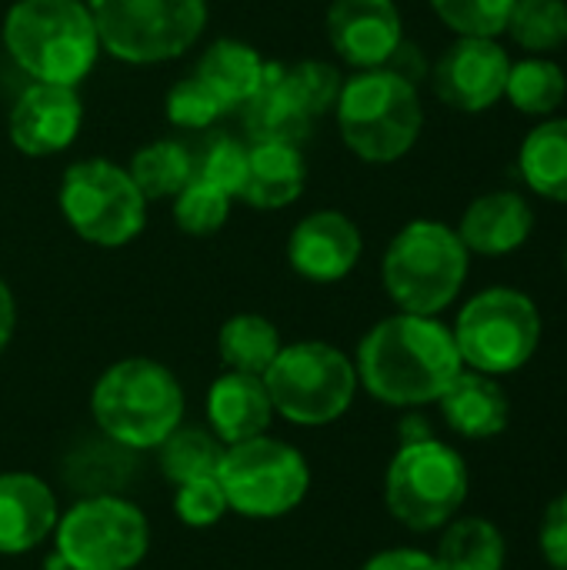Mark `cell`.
<instances>
[{
	"mask_svg": "<svg viewBox=\"0 0 567 570\" xmlns=\"http://www.w3.org/2000/svg\"><path fill=\"white\" fill-rule=\"evenodd\" d=\"M358 384L388 407L438 404L465 371L454 334L424 314H391L378 321L358 347Z\"/></svg>",
	"mask_w": 567,
	"mask_h": 570,
	"instance_id": "6da1fadb",
	"label": "cell"
},
{
	"mask_svg": "<svg viewBox=\"0 0 567 570\" xmlns=\"http://www.w3.org/2000/svg\"><path fill=\"white\" fill-rule=\"evenodd\" d=\"M3 47L33 80L77 87L100 53V37L84 0H17L3 17Z\"/></svg>",
	"mask_w": 567,
	"mask_h": 570,
	"instance_id": "7a4b0ae2",
	"label": "cell"
},
{
	"mask_svg": "<svg viewBox=\"0 0 567 570\" xmlns=\"http://www.w3.org/2000/svg\"><path fill=\"white\" fill-rule=\"evenodd\" d=\"M97 431L127 451H157L160 441L184 424L180 381L150 357L110 364L90 394Z\"/></svg>",
	"mask_w": 567,
	"mask_h": 570,
	"instance_id": "3957f363",
	"label": "cell"
},
{
	"mask_svg": "<svg viewBox=\"0 0 567 570\" xmlns=\"http://www.w3.org/2000/svg\"><path fill=\"white\" fill-rule=\"evenodd\" d=\"M341 140L364 164H394L421 137L424 107L418 83L388 67L361 70L344 80L334 104Z\"/></svg>",
	"mask_w": 567,
	"mask_h": 570,
	"instance_id": "277c9868",
	"label": "cell"
},
{
	"mask_svg": "<svg viewBox=\"0 0 567 570\" xmlns=\"http://www.w3.org/2000/svg\"><path fill=\"white\" fill-rule=\"evenodd\" d=\"M468 264L471 254L454 227L441 220H411L391 237L381 261V281L398 311L438 317L458 301Z\"/></svg>",
	"mask_w": 567,
	"mask_h": 570,
	"instance_id": "5b68a950",
	"label": "cell"
},
{
	"mask_svg": "<svg viewBox=\"0 0 567 570\" xmlns=\"http://www.w3.org/2000/svg\"><path fill=\"white\" fill-rule=\"evenodd\" d=\"M468 491L471 474L465 458L431 434L404 441L384 474V504L391 518L418 534L441 531L454 521Z\"/></svg>",
	"mask_w": 567,
	"mask_h": 570,
	"instance_id": "8992f818",
	"label": "cell"
},
{
	"mask_svg": "<svg viewBox=\"0 0 567 570\" xmlns=\"http://www.w3.org/2000/svg\"><path fill=\"white\" fill-rule=\"evenodd\" d=\"M274 414L297 428H324L341 421L358 397L354 361L324 341H297L281 347L264 371Z\"/></svg>",
	"mask_w": 567,
	"mask_h": 570,
	"instance_id": "52a82bcc",
	"label": "cell"
},
{
	"mask_svg": "<svg viewBox=\"0 0 567 570\" xmlns=\"http://www.w3.org/2000/svg\"><path fill=\"white\" fill-rule=\"evenodd\" d=\"M451 334L468 371L505 377L531 364L541 347L545 321L531 294L518 287H485L458 311Z\"/></svg>",
	"mask_w": 567,
	"mask_h": 570,
	"instance_id": "ba28073f",
	"label": "cell"
},
{
	"mask_svg": "<svg viewBox=\"0 0 567 570\" xmlns=\"http://www.w3.org/2000/svg\"><path fill=\"white\" fill-rule=\"evenodd\" d=\"M100 47L124 63H164L190 50L207 23V0H90Z\"/></svg>",
	"mask_w": 567,
	"mask_h": 570,
	"instance_id": "9c48e42d",
	"label": "cell"
},
{
	"mask_svg": "<svg viewBox=\"0 0 567 570\" xmlns=\"http://www.w3.org/2000/svg\"><path fill=\"white\" fill-rule=\"evenodd\" d=\"M217 481L227 508L254 521L291 514L311 491V468L304 454L271 434L224 448Z\"/></svg>",
	"mask_w": 567,
	"mask_h": 570,
	"instance_id": "30bf717a",
	"label": "cell"
},
{
	"mask_svg": "<svg viewBox=\"0 0 567 570\" xmlns=\"http://www.w3.org/2000/svg\"><path fill=\"white\" fill-rule=\"evenodd\" d=\"M57 561L63 570H134L150 551V524L120 494L80 498L57 521Z\"/></svg>",
	"mask_w": 567,
	"mask_h": 570,
	"instance_id": "8fae6325",
	"label": "cell"
},
{
	"mask_svg": "<svg viewBox=\"0 0 567 570\" xmlns=\"http://www.w3.org/2000/svg\"><path fill=\"white\" fill-rule=\"evenodd\" d=\"M60 210L77 237L97 247L130 244L147 220V200L127 167L104 157L67 167L60 180Z\"/></svg>",
	"mask_w": 567,
	"mask_h": 570,
	"instance_id": "7c38bea8",
	"label": "cell"
},
{
	"mask_svg": "<svg viewBox=\"0 0 567 570\" xmlns=\"http://www.w3.org/2000/svg\"><path fill=\"white\" fill-rule=\"evenodd\" d=\"M511 53L498 37H458L431 67L438 100L461 114H485L505 97Z\"/></svg>",
	"mask_w": 567,
	"mask_h": 570,
	"instance_id": "4fadbf2b",
	"label": "cell"
},
{
	"mask_svg": "<svg viewBox=\"0 0 567 570\" xmlns=\"http://www.w3.org/2000/svg\"><path fill=\"white\" fill-rule=\"evenodd\" d=\"M328 40L358 70L384 67L404 40V20L394 0H331Z\"/></svg>",
	"mask_w": 567,
	"mask_h": 570,
	"instance_id": "5bb4252c",
	"label": "cell"
},
{
	"mask_svg": "<svg viewBox=\"0 0 567 570\" xmlns=\"http://www.w3.org/2000/svg\"><path fill=\"white\" fill-rule=\"evenodd\" d=\"M84 120L77 87L33 80L10 110V140L27 157H50L74 144Z\"/></svg>",
	"mask_w": 567,
	"mask_h": 570,
	"instance_id": "9a60e30c",
	"label": "cell"
},
{
	"mask_svg": "<svg viewBox=\"0 0 567 570\" xmlns=\"http://www.w3.org/2000/svg\"><path fill=\"white\" fill-rule=\"evenodd\" d=\"M361 250V230L341 210H314L287 237V264L311 284L344 281L358 267Z\"/></svg>",
	"mask_w": 567,
	"mask_h": 570,
	"instance_id": "2e32d148",
	"label": "cell"
},
{
	"mask_svg": "<svg viewBox=\"0 0 567 570\" xmlns=\"http://www.w3.org/2000/svg\"><path fill=\"white\" fill-rule=\"evenodd\" d=\"M60 521L50 484L27 471L0 474V554L17 558L53 538Z\"/></svg>",
	"mask_w": 567,
	"mask_h": 570,
	"instance_id": "e0dca14e",
	"label": "cell"
},
{
	"mask_svg": "<svg viewBox=\"0 0 567 570\" xmlns=\"http://www.w3.org/2000/svg\"><path fill=\"white\" fill-rule=\"evenodd\" d=\"M454 230L468 254L508 257L531 240L535 207L518 190H488L465 207L461 224Z\"/></svg>",
	"mask_w": 567,
	"mask_h": 570,
	"instance_id": "ac0fdd59",
	"label": "cell"
},
{
	"mask_svg": "<svg viewBox=\"0 0 567 570\" xmlns=\"http://www.w3.org/2000/svg\"><path fill=\"white\" fill-rule=\"evenodd\" d=\"M444 424L465 441H491L511 424V397L498 377L481 371H461L438 401Z\"/></svg>",
	"mask_w": 567,
	"mask_h": 570,
	"instance_id": "d6986e66",
	"label": "cell"
},
{
	"mask_svg": "<svg viewBox=\"0 0 567 570\" xmlns=\"http://www.w3.org/2000/svg\"><path fill=\"white\" fill-rule=\"evenodd\" d=\"M274 417L264 377L227 371L207 387V428L224 448L267 434Z\"/></svg>",
	"mask_w": 567,
	"mask_h": 570,
	"instance_id": "ffe728a7",
	"label": "cell"
},
{
	"mask_svg": "<svg viewBox=\"0 0 567 570\" xmlns=\"http://www.w3.org/2000/svg\"><path fill=\"white\" fill-rule=\"evenodd\" d=\"M311 124L314 117L301 104L287 77V63H267L261 87L244 104V127L251 140H277L297 147L311 134Z\"/></svg>",
	"mask_w": 567,
	"mask_h": 570,
	"instance_id": "44dd1931",
	"label": "cell"
},
{
	"mask_svg": "<svg viewBox=\"0 0 567 570\" xmlns=\"http://www.w3.org/2000/svg\"><path fill=\"white\" fill-rule=\"evenodd\" d=\"M307 180V167L301 147L277 140H251L247 147V177L241 197L251 207L277 210L301 197Z\"/></svg>",
	"mask_w": 567,
	"mask_h": 570,
	"instance_id": "7402d4cb",
	"label": "cell"
},
{
	"mask_svg": "<svg viewBox=\"0 0 567 570\" xmlns=\"http://www.w3.org/2000/svg\"><path fill=\"white\" fill-rule=\"evenodd\" d=\"M134 468V451L124 444L97 434L80 444L63 458V478L67 488L80 498H100V494H120L130 481Z\"/></svg>",
	"mask_w": 567,
	"mask_h": 570,
	"instance_id": "603a6c76",
	"label": "cell"
},
{
	"mask_svg": "<svg viewBox=\"0 0 567 570\" xmlns=\"http://www.w3.org/2000/svg\"><path fill=\"white\" fill-rule=\"evenodd\" d=\"M264 67L267 63L261 60V53L251 43L224 37L204 50V57L194 67V77L204 80L221 97V104L231 110V107H244L251 100V94L261 87Z\"/></svg>",
	"mask_w": 567,
	"mask_h": 570,
	"instance_id": "cb8c5ba5",
	"label": "cell"
},
{
	"mask_svg": "<svg viewBox=\"0 0 567 570\" xmlns=\"http://www.w3.org/2000/svg\"><path fill=\"white\" fill-rule=\"evenodd\" d=\"M434 561L441 570H505L508 541L501 528L481 514H458L441 528Z\"/></svg>",
	"mask_w": 567,
	"mask_h": 570,
	"instance_id": "d4e9b609",
	"label": "cell"
},
{
	"mask_svg": "<svg viewBox=\"0 0 567 570\" xmlns=\"http://www.w3.org/2000/svg\"><path fill=\"white\" fill-rule=\"evenodd\" d=\"M518 174L538 197L567 204V117H545L521 140Z\"/></svg>",
	"mask_w": 567,
	"mask_h": 570,
	"instance_id": "484cf974",
	"label": "cell"
},
{
	"mask_svg": "<svg viewBox=\"0 0 567 570\" xmlns=\"http://www.w3.org/2000/svg\"><path fill=\"white\" fill-rule=\"evenodd\" d=\"M505 97L525 117H555L567 97L565 67L551 57L531 53L525 60H511Z\"/></svg>",
	"mask_w": 567,
	"mask_h": 570,
	"instance_id": "4316f807",
	"label": "cell"
},
{
	"mask_svg": "<svg viewBox=\"0 0 567 570\" xmlns=\"http://www.w3.org/2000/svg\"><path fill=\"white\" fill-rule=\"evenodd\" d=\"M281 347L284 344H281L277 327L261 314H234L231 321H224L217 334V354L224 367L237 374L264 377V371L274 364Z\"/></svg>",
	"mask_w": 567,
	"mask_h": 570,
	"instance_id": "83f0119b",
	"label": "cell"
},
{
	"mask_svg": "<svg viewBox=\"0 0 567 570\" xmlns=\"http://www.w3.org/2000/svg\"><path fill=\"white\" fill-rule=\"evenodd\" d=\"M224 458V444L217 441V434L211 428H187L177 424L157 448V464L160 474L180 488L187 481H201V478H214Z\"/></svg>",
	"mask_w": 567,
	"mask_h": 570,
	"instance_id": "f1b7e54d",
	"label": "cell"
},
{
	"mask_svg": "<svg viewBox=\"0 0 567 570\" xmlns=\"http://www.w3.org/2000/svg\"><path fill=\"white\" fill-rule=\"evenodd\" d=\"M127 174L144 194V200H164V197H177L187 187V180L194 177V160L184 144L154 140L130 157Z\"/></svg>",
	"mask_w": 567,
	"mask_h": 570,
	"instance_id": "f546056e",
	"label": "cell"
},
{
	"mask_svg": "<svg viewBox=\"0 0 567 570\" xmlns=\"http://www.w3.org/2000/svg\"><path fill=\"white\" fill-rule=\"evenodd\" d=\"M505 33L528 50L548 57L567 43V0H515Z\"/></svg>",
	"mask_w": 567,
	"mask_h": 570,
	"instance_id": "4dcf8cb0",
	"label": "cell"
},
{
	"mask_svg": "<svg viewBox=\"0 0 567 570\" xmlns=\"http://www.w3.org/2000/svg\"><path fill=\"white\" fill-rule=\"evenodd\" d=\"M231 194H224L221 187L201 180V177H190L187 187L174 197V220L184 234L190 237H207V234H217L224 224H227V214H231Z\"/></svg>",
	"mask_w": 567,
	"mask_h": 570,
	"instance_id": "1f68e13d",
	"label": "cell"
},
{
	"mask_svg": "<svg viewBox=\"0 0 567 570\" xmlns=\"http://www.w3.org/2000/svg\"><path fill=\"white\" fill-rule=\"evenodd\" d=\"M444 27L458 37H498L508 27L515 0H428Z\"/></svg>",
	"mask_w": 567,
	"mask_h": 570,
	"instance_id": "d6a6232c",
	"label": "cell"
},
{
	"mask_svg": "<svg viewBox=\"0 0 567 570\" xmlns=\"http://www.w3.org/2000/svg\"><path fill=\"white\" fill-rule=\"evenodd\" d=\"M167 117L174 127H184V130H204L211 127L221 114H227V107L221 104V97L204 83L197 80L194 73L177 80L167 94Z\"/></svg>",
	"mask_w": 567,
	"mask_h": 570,
	"instance_id": "836d02e7",
	"label": "cell"
},
{
	"mask_svg": "<svg viewBox=\"0 0 567 570\" xmlns=\"http://www.w3.org/2000/svg\"><path fill=\"white\" fill-rule=\"evenodd\" d=\"M194 177L221 187L231 197H241L244 177H247V147L234 137H214L207 150L201 154V164L194 167Z\"/></svg>",
	"mask_w": 567,
	"mask_h": 570,
	"instance_id": "e575fe53",
	"label": "cell"
},
{
	"mask_svg": "<svg viewBox=\"0 0 567 570\" xmlns=\"http://www.w3.org/2000/svg\"><path fill=\"white\" fill-rule=\"evenodd\" d=\"M227 498H224V488L214 478H201V481H187L177 488L174 494V514L184 528H194V531H204V528H214L224 521L227 514Z\"/></svg>",
	"mask_w": 567,
	"mask_h": 570,
	"instance_id": "d590c367",
	"label": "cell"
},
{
	"mask_svg": "<svg viewBox=\"0 0 567 570\" xmlns=\"http://www.w3.org/2000/svg\"><path fill=\"white\" fill-rule=\"evenodd\" d=\"M287 77H291L301 104L307 107V114L314 120L321 114L334 110V104L341 97V87H344V77L338 73V67H331L324 60H297V63H287Z\"/></svg>",
	"mask_w": 567,
	"mask_h": 570,
	"instance_id": "8d00e7d4",
	"label": "cell"
},
{
	"mask_svg": "<svg viewBox=\"0 0 567 570\" xmlns=\"http://www.w3.org/2000/svg\"><path fill=\"white\" fill-rule=\"evenodd\" d=\"M538 551L551 570H567V491L548 501L538 524Z\"/></svg>",
	"mask_w": 567,
	"mask_h": 570,
	"instance_id": "74e56055",
	"label": "cell"
},
{
	"mask_svg": "<svg viewBox=\"0 0 567 570\" xmlns=\"http://www.w3.org/2000/svg\"><path fill=\"white\" fill-rule=\"evenodd\" d=\"M361 570H441L434 554L428 551H418V548H388V551H378L374 558L364 561Z\"/></svg>",
	"mask_w": 567,
	"mask_h": 570,
	"instance_id": "f35d334b",
	"label": "cell"
},
{
	"mask_svg": "<svg viewBox=\"0 0 567 570\" xmlns=\"http://www.w3.org/2000/svg\"><path fill=\"white\" fill-rule=\"evenodd\" d=\"M13 327H17V304H13V294H10L7 281L0 277V351L10 344Z\"/></svg>",
	"mask_w": 567,
	"mask_h": 570,
	"instance_id": "ab89813d",
	"label": "cell"
},
{
	"mask_svg": "<svg viewBox=\"0 0 567 570\" xmlns=\"http://www.w3.org/2000/svg\"><path fill=\"white\" fill-rule=\"evenodd\" d=\"M565 274H567V247H565Z\"/></svg>",
	"mask_w": 567,
	"mask_h": 570,
	"instance_id": "60d3db41",
	"label": "cell"
}]
</instances>
